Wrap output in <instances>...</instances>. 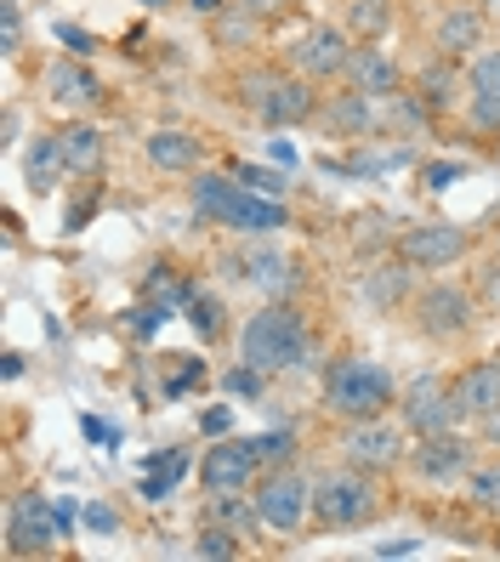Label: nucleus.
<instances>
[{"instance_id":"1","label":"nucleus","mask_w":500,"mask_h":562,"mask_svg":"<svg viewBox=\"0 0 500 562\" xmlns=\"http://www.w3.org/2000/svg\"><path fill=\"white\" fill-rule=\"evenodd\" d=\"M302 352H308V318L296 307L268 302L262 313H251L245 336H240L245 363H256L262 375H279V370H290V363H302Z\"/></svg>"},{"instance_id":"2","label":"nucleus","mask_w":500,"mask_h":562,"mask_svg":"<svg viewBox=\"0 0 500 562\" xmlns=\"http://www.w3.org/2000/svg\"><path fill=\"white\" fill-rule=\"evenodd\" d=\"M193 205L205 222H222V227H240V234H279L290 222L285 200H268V193H251L245 182L233 188L222 177H199L193 182Z\"/></svg>"},{"instance_id":"3","label":"nucleus","mask_w":500,"mask_h":562,"mask_svg":"<svg viewBox=\"0 0 500 562\" xmlns=\"http://www.w3.org/2000/svg\"><path fill=\"white\" fill-rule=\"evenodd\" d=\"M381 512V483L370 477V467H347L342 472H324L313 483V517L324 528H358Z\"/></svg>"},{"instance_id":"4","label":"nucleus","mask_w":500,"mask_h":562,"mask_svg":"<svg viewBox=\"0 0 500 562\" xmlns=\"http://www.w3.org/2000/svg\"><path fill=\"white\" fill-rule=\"evenodd\" d=\"M324 404L342 420H376L392 404V375L370 358H342L336 370L324 375Z\"/></svg>"},{"instance_id":"5","label":"nucleus","mask_w":500,"mask_h":562,"mask_svg":"<svg viewBox=\"0 0 500 562\" xmlns=\"http://www.w3.org/2000/svg\"><path fill=\"white\" fill-rule=\"evenodd\" d=\"M256 512H262V528H279V535H296V528L308 522V506H313V483L302 477V472H290V467H279V472H268L256 483Z\"/></svg>"},{"instance_id":"6","label":"nucleus","mask_w":500,"mask_h":562,"mask_svg":"<svg viewBox=\"0 0 500 562\" xmlns=\"http://www.w3.org/2000/svg\"><path fill=\"white\" fill-rule=\"evenodd\" d=\"M57 535H63L57 506H46L41 494H18L12 512H7V551L12 557H41V551H52Z\"/></svg>"},{"instance_id":"7","label":"nucleus","mask_w":500,"mask_h":562,"mask_svg":"<svg viewBox=\"0 0 500 562\" xmlns=\"http://www.w3.org/2000/svg\"><path fill=\"white\" fill-rule=\"evenodd\" d=\"M455 420H460L455 392H449L438 375H421V381L404 386V426H410V432L438 438V432H455Z\"/></svg>"},{"instance_id":"8","label":"nucleus","mask_w":500,"mask_h":562,"mask_svg":"<svg viewBox=\"0 0 500 562\" xmlns=\"http://www.w3.org/2000/svg\"><path fill=\"white\" fill-rule=\"evenodd\" d=\"M460 256H466V227L421 222L410 234H398V261H410V268H449Z\"/></svg>"},{"instance_id":"9","label":"nucleus","mask_w":500,"mask_h":562,"mask_svg":"<svg viewBox=\"0 0 500 562\" xmlns=\"http://www.w3.org/2000/svg\"><path fill=\"white\" fill-rule=\"evenodd\" d=\"M473 313H478V302L466 295L460 284H432L426 295H421V329L432 341H449V336H460L466 324H473Z\"/></svg>"},{"instance_id":"10","label":"nucleus","mask_w":500,"mask_h":562,"mask_svg":"<svg viewBox=\"0 0 500 562\" xmlns=\"http://www.w3.org/2000/svg\"><path fill=\"white\" fill-rule=\"evenodd\" d=\"M256 449L251 443H216V449H205V460H199V483H205L211 494H240V488H251V477H256Z\"/></svg>"},{"instance_id":"11","label":"nucleus","mask_w":500,"mask_h":562,"mask_svg":"<svg viewBox=\"0 0 500 562\" xmlns=\"http://www.w3.org/2000/svg\"><path fill=\"white\" fill-rule=\"evenodd\" d=\"M347 57H353V46H347V35H342V29H308V35L290 46L296 75H308V80L342 75V69H347Z\"/></svg>"},{"instance_id":"12","label":"nucleus","mask_w":500,"mask_h":562,"mask_svg":"<svg viewBox=\"0 0 500 562\" xmlns=\"http://www.w3.org/2000/svg\"><path fill=\"white\" fill-rule=\"evenodd\" d=\"M449 392H455L460 420H489V415H500V358H484V363H473V370H460Z\"/></svg>"},{"instance_id":"13","label":"nucleus","mask_w":500,"mask_h":562,"mask_svg":"<svg viewBox=\"0 0 500 562\" xmlns=\"http://www.w3.org/2000/svg\"><path fill=\"white\" fill-rule=\"evenodd\" d=\"M415 472H421L426 483H455V477L473 472V443L455 438V432L421 438V449H415Z\"/></svg>"},{"instance_id":"14","label":"nucleus","mask_w":500,"mask_h":562,"mask_svg":"<svg viewBox=\"0 0 500 562\" xmlns=\"http://www.w3.org/2000/svg\"><path fill=\"white\" fill-rule=\"evenodd\" d=\"M342 454L353 460V467L381 472V467H392V460L404 454V432H398V426H387V420H358V432H347Z\"/></svg>"},{"instance_id":"15","label":"nucleus","mask_w":500,"mask_h":562,"mask_svg":"<svg viewBox=\"0 0 500 562\" xmlns=\"http://www.w3.org/2000/svg\"><path fill=\"white\" fill-rule=\"evenodd\" d=\"M199 159H205V148H199L193 131H182V125H159V131H148V165H154V171L182 177V171H193Z\"/></svg>"},{"instance_id":"16","label":"nucleus","mask_w":500,"mask_h":562,"mask_svg":"<svg viewBox=\"0 0 500 562\" xmlns=\"http://www.w3.org/2000/svg\"><path fill=\"white\" fill-rule=\"evenodd\" d=\"M466 86H473V131H500V52H478Z\"/></svg>"},{"instance_id":"17","label":"nucleus","mask_w":500,"mask_h":562,"mask_svg":"<svg viewBox=\"0 0 500 562\" xmlns=\"http://www.w3.org/2000/svg\"><path fill=\"white\" fill-rule=\"evenodd\" d=\"M46 80H52V103H63V109H91V103H103V80H97L80 57L52 63Z\"/></svg>"},{"instance_id":"18","label":"nucleus","mask_w":500,"mask_h":562,"mask_svg":"<svg viewBox=\"0 0 500 562\" xmlns=\"http://www.w3.org/2000/svg\"><path fill=\"white\" fill-rule=\"evenodd\" d=\"M313 114V80L308 75H290L274 86L268 109H262V125H302Z\"/></svg>"},{"instance_id":"19","label":"nucleus","mask_w":500,"mask_h":562,"mask_svg":"<svg viewBox=\"0 0 500 562\" xmlns=\"http://www.w3.org/2000/svg\"><path fill=\"white\" fill-rule=\"evenodd\" d=\"M347 80H353V91H364V97H392V91H398V63L381 57V52H370V46H358V52L347 57Z\"/></svg>"},{"instance_id":"20","label":"nucleus","mask_w":500,"mask_h":562,"mask_svg":"<svg viewBox=\"0 0 500 562\" xmlns=\"http://www.w3.org/2000/svg\"><path fill=\"white\" fill-rule=\"evenodd\" d=\"M245 279H251L256 290H268V295L296 290V268H290V256H279V250H268V245L245 256Z\"/></svg>"},{"instance_id":"21","label":"nucleus","mask_w":500,"mask_h":562,"mask_svg":"<svg viewBox=\"0 0 500 562\" xmlns=\"http://www.w3.org/2000/svg\"><path fill=\"white\" fill-rule=\"evenodd\" d=\"M57 177H69V154H63V137H41L29 148V188L35 193H52Z\"/></svg>"},{"instance_id":"22","label":"nucleus","mask_w":500,"mask_h":562,"mask_svg":"<svg viewBox=\"0 0 500 562\" xmlns=\"http://www.w3.org/2000/svg\"><path fill=\"white\" fill-rule=\"evenodd\" d=\"M478 41H484V12H444V23H438V46H444V57L478 52Z\"/></svg>"},{"instance_id":"23","label":"nucleus","mask_w":500,"mask_h":562,"mask_svg":"<svg viewBox=\"0 0 500 562\" xmlns=\"http://www.w3.org/2000/svg\"><path fill=\"white\" fill-rule=\"evenodd\" d=\"M182 472H188V454L182 449H159L148 460V472H143V501H165L171 483H182Z\"/></svg>"},{"instance_id":"24","label":"nucleus","mask_w":500,"mask_h":562,"mask_svg":"<svg viewBox=\"0 0 500 562\" xmlns=\"http://www.w3.org/2000/svg\"><path fill=\"white\" fill-rule=\"evenodd\" d=\"M410 261H398V268H370V279H364V295H370V302L387 313V307H398L410 295Z\"/></svg>"},{"instance_id":"25","label":"nucleus","mask_w":500,"mask_h":562,"mask_svg":"<svg viewBox=\"0 0 500 562\" xmlns=\"http://www.w3.org/2000/svg\"><path fill=\"white\" fill-rule=\"evenodd\" d=\"M63 154H69V171L80 177V171H97V159H103V131L97 125H69L63 131Z\"/></svg>"},{"instance_id":"26","label":"nucleus","mask_w":500,"mask_h":562,"mask_svg":"<svg viewBox=\"0 0 500 562\" xmlns=\"http://www.w3.org/2000/svg\"><path fill=\"white\" fill-rule=\"evenodd\" d=\"M211 522H222V528H233V535H256L262 528V512H256V501L251 506H240V494H216L211 501Z\"/></svg>"},{"instance_id":"27","label":"nucleus","mask_w":500,"mask_h":562,"mask_svg":"<svg viewBox=\"0 0 500 562\" xmlns=\"http://www.w3.org/2000/svg\"><path fill=\"white\" fill-rule=\"evenodd\" d=\"M455 86H460L455 63H426V69H421V97H426V109L455 103Z\"/></svg>"},{"instance_id":"28","label":"nucleus","mask_w":500,"mask_h":562,"mask_svg":"<svg viewBox=\"0 0 500 562\" xmlns=\"http://www.w3.org/2000/svg\"><path fill=\"white\" fill-rule=\"evenodd\" d=\"M330 125L342 131V137H358V131H370L376 125V114H370V103H364V91H347L336 109H330Z\"/></svg>"},{"instance_id":"29","label":"nucleus","mask_w":500,"mask_h":562,"mask_svg":"<svg viewBox=\"0 0 500 562\" xmlns=\"http://www.w3.org/2000/svg\"><path fill=\"white\" fill-rule=\"evenodd\" d=\"M193 557H211V562H216V557H222V562L240 557V535H233V528H205V535L193 540Z\"/></svg>"},{"instance_id":"30","label":"nucleus","mask_w":500,"mask_h":562,"mask_svg":"<svg viewBox=\"0 0 500 562\" xmlns=\"http://www.w3.org/2000/svg\"><path fill=\"white\" fill-rule=\"evenodd\" d=\"M233 177H240L251 193H268V200H285V177H279V171H262V165H233Z\"/></svg>"},{"instance_id":"31","label":"nucleus","mask_w":500,"mask_h":562,"mask_svg":"<svg viewBox=\"0 0 500 562\" xmlns=\"http://www.w3.org/2000/svg\"><path fill=\"white\" fill-rule=\"evenodd\" d=\"M353 29H358V41H376L387 29V7H381V0H358V7H353Z\"/></svg>"},{"instance_id":"32","label":"nucleus","mask_w":500,"mask_h":562,"mask_svg":"<svg viewBox=\"0 0 500 562\" xmlns=\"http://www.w3.org/2000/svg\"><path fill=\"white\" fill-rule=\"evenodd\" d=\"M473 501H478L484 512H500V467L473 472Z\"/></svg>"},{"instance_id":"33","label":"nucleus","mask_w":500,"mask_h":562,"mask_svg":"<svg viewBox=\"0 0 500 562\" xmlns=\"http://www.w3.org/2000/svg\"><path fill=\"white\" fill-rule=\"evenodd\" d=\"M23 46V23H18V0H0V52H18Z\"/></svg>"},{"instance_id":"34","label":"nucleus","mask_w":500,"mask_h":562,"mask_svg":"<svg viewBox=\"0 0 500 562\" xmlns=\"http://www.w3.org/2000/svg\"><path fill=\"white\" fill-rule=\"evenodd\" d=\"M251 449H256V460H262V467H268V460H290L296 438H290V432H268V438H251Z\"/></svg>"},{"instance_id":"35","label":"nucleus","mask_w":500,"mask_h":562,"mask_svg":"<svg viewBox=\"0 0 500 562\" xmlns=\"http://www.w3.org/2000/svg\"><path fill=\"white\" fill-rule=\"evenodd\" d=\"M57 41L69 46V57H91L97 52V35H91V29H80V23H57Z\"/></svg>"},{"instance_id":"36","label":"nucleus","mask_w":500,"mask_h":562,"mask_svg":"<svg viewBox=\"0 0 500 562\" xmlns=\"http://www.w3.org/2000/svg\"><path fill=\"white\" fill-rule=\"evenodd\" d=\"M274 86H279L274 75H245V103L262 114V109H268V97H274Z\"/></svg>"},{"instance_id":"37","label":"nucleus","mask_w":500,"mask_h":562,"mask_svg":"<svg viewBox=\"0 0 500 562\" xmlns=\"http://www.w3.org/2000/svg\"><path fill=\"white\" fill-rule=\"evenodd\" d=\"M222 386H227V392H245V398H256V392H262V370H256V363H245V370H227Z\"/></svg>"},{"instance_id":"38","label":"nucleus","mask_w":500,"mask_h":562,"mask_svg":"<svg viewBox=\"0 0 500 562\" xmlns=\"http://www.w3.org/2000/svg\"><path fill=\"white\" fill-rule=\"evenodd\" d=\"M466 177V165L460 159H438V165H426V188H449Z\"/></svg>"},{"instance_id":"39","label":"nucleus","mask_w":500,"mask_h":562,"mask_svg":"<svg viewBox=\"0 0 500 562\" xmlns=\"http://www.w3.org/2000/svg\"><path fill=\"white\" fill-rule=\"evenodd\" d=\"M86 528H97V535H114L120 517H114L109 506H86Z\"/></svg>"},{"instance_id":"40","label":"nucleus","mask_w":500,"mask_h":562,"mask_svg":"<svg viewBox=\"0 0 500 562\" xmlns=\"http://www.w3.org/2000/svg\"><path fill=\"white\" fill-rule=\"evenodd\" d=\"M251 23H256V18H251V12H245V18H227V23H216V35H227V41H233V46H240V41H245V35H251Z\"/></svg>"},{"instance_id":"41","label":"nucleus","mask_w":500,"mask_h":562,"mask_svg":"<svg viewBox=\"0 0 500 562\" xmlns=\"http://www.w3.org/2000/svg\"><path fill=\"white\" fill-rule=\"evenodd\" d=\"M193 324L211 336V329H216V302H205V295H193Z\"/></svg>"},{"instance_id":"42","label":"nucleus","mask_w":500,"mask_h":562,"mask_svg":"<svg viewBox=\"0 0 500 562\" xmlns=\"http://www.w3.org/2000/svg\"><path fill=\"white\" fill-rule=\"evenodd\" d=\"M193 381H199V363H182V375H171V381H165V392L177 398V392H188Z\"/></svg>"},{"instance_id":"43","label":"nucleus","mask_w":500,"mask_h":562,"mask_svg":"<svg viewBox=\"0 0 500 562\" xmlns=\"http://www.w3.org/2000/svg\"><path fill=\"white\" fill-rule=\"evenodd\" d=\"M199 426H205L211 438H216V432L227 438V426H233V415H227V409H205V420H199Z\"/></svg>"},{"instance_id":"44","label":"nucleus","mask_w":500,"mask_h":562,"mask_svg":"<svg viewBox=\"0 0 500 562\" xmlns=\"http://www.w3.org/2000/svg\"><path fill=\"white\" fill-rule=\"evenodd\" d=\"M240 7H245L251 18H274V12H285V0H240Z\"/></svg>"},{"instance_id":"45","label":"nucleus","mask_w":500,"mask_h":562,"mask_svg":"<svg viewBox=\"0 0 500 562\" xmlns=\"http://www.w3.org/2000/svg\"><path fill=\"white\" fill-rule=\"evenodd\" d=\"M188 7H193L199 18H216V12H227V7H233V0H188Z\"/></svg>"},{"instance_id":"46","label":"nucleus","mask_w":500,"mask_h":562,"mask_svg":"<svg viewBox=\"0 0 500 562\" xmlns=\"http://www.w3.org/2000/svg\"><path fill=\"white\" fill-rule=\"evenodd\" d=\"M415 551V540H387V546H376V557H410Z\"/></svg>"},{"instance_id":"47","label":"nucleus","mask_w":500,"mask_h":562,"mask_svg":"<svg viewBox=\"0 0 500 562\" xmlns=\"http://www.w3.org/2000/svg\"><path fill=\"white\" fill-rule=\"evenodd\" d=\"M86 438H97V443H114V432H109L103 420H86Z\"/></svg>"},{"instance_id":"48","label":"nucleus","mask_w":500,"mask_h":562,"mask_svg":"<svg viewBox=\"0 0 500 562\" xmlns=\"http://www.w3.org/2000/svg\"><path fill=\"white\" fill-rule=\"evenodd\" d=\"M484 432H489V438L500 443V415H489V420H484Z\"/></svg>"},{"instance_id":"49","label":"nucleus","mask_w":500,"mask_h":562,"mask_svg":"<svg viewBox=\"0 0 500 562\" xmlns=\"http://www.w3.org/2000/svg\"><path fill=\"white\" fill-rule=\"evenodd\" d=\"M143 7H165V0H143Z\"/></svg>"},{"instance_id":"50","label":"nucleus","mask_w":500,"mask_h":562,"mask_svg":"<svg viewBox=\"0 0 500 562\" xmlns=\"http://www.w3.org/2000/svg\"><path fill=\"white\" fill-rule=\"evenodd\" d=\"M489 12H500V0H489Z\"/></svg>"}]
</instances>
